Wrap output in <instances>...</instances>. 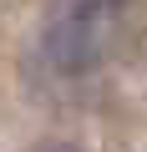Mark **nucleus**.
<instances>
[{"label": "nucleus", "instance_id": "nucleus-2", "mask_svg": "<svg viewBox=\"0 0 147 152\" xmlns=\"http://www.w3.org/2000/svg\"><path fill=\"white\" fill-rule=\"evenodd\" d=\"M31 152H76V147H61V142H46V147H31Z\"/></svg>", "mask_w": 147, "mask_h": 152}, {"label": "nucleus", "instance_id": "nucleus-1", "mask_svg": "<svg viewBox=\"0 0 147 152\" xmlns=\"http://www.w3.org/2000/svg\"><path fill=\"white\" fill-rule=\"evenodd\" d=\"M107 20H112V0H56L46 36H41L46 61L66 76L97 66L107 46Z\"/></svg>", "mask_w": 147, "mask_h": 152}]
</instances>
